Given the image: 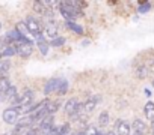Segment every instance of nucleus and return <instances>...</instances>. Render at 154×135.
I'll return each instance as SVG.
<instances>
[{"label": "nucleus", "mask_w": 154, "mask_h": 135, "mask_svg": "<svg viewBox=\"0 0 154 135\" xmlns=\"http://www.w3.org/2000/svg\"><path fill=\"white\" fill-rule=\"evenodd\" d=\"M2 117H3L5 123H8V125H17V122L20 120V113H18V110L15 107H11V108H6L3 111Z\"/></svg>", "instance_id": "1"}, {"label": "nucleus", "mask_w": 154, "mask_h": 135, "mask_svg": "<svg viewBox=\"0 0 154 135\" xmlns=\"http://www.w3.org/2000/svg\"><path fill=\"white\" fill-rule=\"evenodd\" d=\"M24 26H26V29L29 30V33H30L33 38H36V36L41 35V26H39V23H38L33 17H27L26 21H24Z\"/></svg>", "instance_id": "2"}, {"label": "nucleus", "mask_w": 154, "mask_h": 135, "mask_svg": "<svg viewBox=\"0 0 154 135\" xmlns=\"http://www.w3.org/2000/svg\"><path fill=\"white\" fill-rule=\"evenodd\" d=\"M15 48H17V54H18L20 57H23V59L30 57V56H32V51H33V45H32L30 41H27V42H20V44L15 45Z\"/></svg>", "instance_id": "3"}, {"label": "nucleus", "mask_w": 154, "mask_h": 135, "mask_svg": "<svg viewBox=\"0 0 154 135\" xmlns=\"http://www.w3.org/2000/svg\"><path fill=\"white\" fill-rule=\"evenodd\" d=\"M14 102H17V105H18L17 108H21V107H27V105H30V104L33 102V92H32V90H26L24 93L18 95L17 99H15Z\"/></svg>", "instance_id": "4"}, {"label": "nucleus", "mask_w": 154, "mask_h": 135, "mask_svg": "<svg viewBox=\"0 0 154 135\" xmlns=\"http://www.w3.org/2000/svg\"><path fill=\"white\" fill-rule=\"evenodd\" d=\"M80 107H82V104L79 102V99H77V98H71V99H68V101L65 102L63 110H65V113H66L68 116H74L77 111H79Z\"/></svg>", "instance_id": "5"}, {"label": "nucleus", "mask_w": 154, "mask_h": 135, "mask_svg": "<svg viewBox=\"0 0 154 135\" xmlns=\"http://www.w3.org/2000/svg\"><path fill=\"white\" fill-rule=\"evenodd\" d=\"M130 131H131V128H130L128 122H125L122 119L116 120V125H115V134L116 135H130Z\"/></svg>", "instance_id": "6"}, {"label": "nucleus", "mask_w": 154, "mask_h": 135, "mask_svg": "<svg viewBox=\"0 0 154 135\" xmlns=\"http://www.w3.org/2000/svg\"><path fill=\"white\" fill-rule=\"evenodd\" d=\"M59 83L60 80L59 78H50L45 86H44V95H51V93H56L57 87H59Z\"/></svg>", "instance_id": "7"}, {"label": "nucleus", "mask_w": 154, "mask_h": 135, "mask_svg": "<svg viewBox=\"0 0 154 135\" xmlns=\"http://www.w3.org/2000/svg\"><path fill=\"white\" fill-rule=\"evenodd\" d=\"M35 41H36V44H38V48H39V51H41V54L42 56H47L48 54V44H47V41H45V38H44V35L41 33L39 36H36L35 38Z\"/></svg>", "instance_id": "8"}, {"label": "nucleus", "mask_w": 154, "mask_h": 135, "mask_svg": "<svg viewBox=\"0 0 154 135\" xmlns=\"http://www.w3.org/2000/svg\"><path fill=\"white\" fill-rule=\"evenodd\" d=\"M97 101H98V98H88V99H86V101L82 104V107H83V113H85V114H89V113H92V111L95 110Z\"/></svg>", "instance_id": "9"}, {"label": "nucleus", "mask_w": 154, "mask_h": 135, "mask_svg": "<svg viewBox=\"0 0 154 135\" xmlns=\"http://www.w3.org/2000/svg\"><path fill=\"white\" fill-rule=\"evenodd\" d=\"M131 131H134V132H137V134H140V135H143L145 132H146V125L140 120V119H134L133 120V123H131Z\"/></svg>", "instance_id": "10"}, {"label": "nucleus", "mask_w": 154, "mask_h": 135, "mask_svg": "<svg viewBox=\"0 0 154 135\" xmlns=\"http://www.w3.org/2000/svg\"><path fill=\"white\" fill-rule=\"evenodd\" d=\"M51 128H53V116H47L39 122V131L47 134V132H50Z\"/></svg>", "instance_id": "11"}, {"label": "nucleus", "mask_w": 154, "mask_h": 135, "mask_svg": "<svg viewBox=\"0 0 154 135\" xmlns=\"http://www.w3.org/2000/svg\"><path fill=\"white\" fill-rule=\"evenodd\" d=\"M45 36L51 38V41H53L54 38H57V27H56V24H54L53 20L45 24Z\"/></svg>", "instance_id": "12"}, {"label": "nucleus", "mask_w": 154, "mask_h": 135, "mask_svg": "<svg viewBox=\"0 0 154 135\" xmlns=\"http://www.w3.org/2000/svg\"><path fill=\"white\" fill-rule=\"evenodd\" d=\"M14 54H17V48H15V45H6V47L3 48V51L0 53V59L12 57Z\"/></svg>", "instance_id": "13"}, {"label": "nucleus", "mask_w": 154, "mask_h": 135, "mask_svg": "<svg viewBox=\"0 0 154 135\" xmlns=\"http://www.w3.org/2000/svg\"><path fill=\"white\" fill-rule=\"evenodd\" d=\"M143 113H145V117L149 119V120H154V102H146L145 107H143Z\"/></svg>", "instance_id": "14"}, {"label": "nucleus", "mask_w": 154, "mask_h": 135, "mask_svg": "<svg viewBox=\"0 0 154 135\" xmlns=\"http://www.w3.org/2000/svg\"><path fill=\"white\" fill-rule=\"evenodd\" d=\"M17 96H18V93H17V87H15V86H11V87L6 90V93H5V99L9 101V102H14V101L17 99Z\"/></svg>", "instance_id": "15"}, {"label": "nucleus", "mask_w": 154, "mask_h": 135, "mask_svg": "<svg viewBox=\"0 0 154 135\" xmlns=\"http://www.w3.org/2000/svg\"><path fill=\"white\" fill-rule=\"evenodd\" d=\"M107 125H109V113L107 111H103L98 116V126L100 128H106Z\"/></svg>", "instance_id": "16"}, {"label": "nucleus", "mask_w": 154, "mask_h": 135, "mask_svg": "<svg viewBox=\"0 0 154 135\" xmlns=\"http://www.w3.org/2000/svg\"><path fill=\"white\" fill-rule=\"evenodd\" d=\"M66 92H68V81H66V80H60L56 93H57L59 96H63V95H66Z\"/></svg>", "instance_id": "17"}, {"label": "nucleus", "mask_w": 154, "mask_h": 135, "mask_svg": "<svg viewBox=\"0 0 154 135\" xmlns=\"http://www.w3.org/2000/svg\"><path fill=\"white\" fill-rule=\"evenodd\" d=\"M66 27H68L69 30H72L74 33H77V35H82V33H83V29L77 24V23H74V21H66Z\"/></svg>", "instance_id": "18"}, {"label": "nucleus", "mask_w": 154, "mask_h": 135, "mask_svg": "<svg viewBox=\"0 0 154 135\" xmlns=\"http://www.w3.org/2000/svg\"><path fill=\"white\" fill-rule=\"evenodd\" d=\"M9 87H11V81L8 78H2V80H0V96H3Z\"/></svg>", "instance_id": "19"}, {"label": "nucleus", "mask_w": 154, "mask_h": 135, "mask_svg": "<svg viewBox=\"0 0 154 135\" xmlns=\"http://www.w3.org/2000/svg\"><path fill=\"white\" fill-rule=\"evenodd\" d=\"M59 107H60V102H59V101L50 102V104H48V107H47V113H48V116H53V114L59 110Z\"/></svg>", "instance_id": "20"}, {"label": "nucleus", "mask_w": 154, "mask_h": 135, "mask_svg": "<svg viewBox=\"0 0 154 135\" xmlns=\"http://www.w3.org/2000/svg\"><path fill=\"white\" fill-rule=\"evenodd\" d=\"M146 75H148V68H146V66H139L137 69H136V77H137V78L143 80Z\"/></svg>", "instance_id": "21"}, {"label": "nucleus", "mask_w": 154, "mask_h": 135, "mask_svg": "<svg viewBox=\"0 0 154 135\" xmlns=\"http://www.w3.org/2000/svg\"><path fill=\"white\" fill-rule=\"evenodd\" d=\"M33 9H35L38 14H47V11H48L47 8H44V6L41 5V2H35V3H33Z\"/></svg>", "instance_id": "22"}, {"label": "nucleus", "mask_w": 154, "mask_h": 135, "mask_svg": "<svg viewBox=\"0 0 154 135\" xmlns=\"http://www.w3.org/2000/svg\"><path fill=\"white\" fill-rule=\"evenodd\" d=\"M9 69V62H0V75H5Z\"/></svg>", "instance_id": "23"}, {"label": "nucleus", "mask_w": 154, "mask_h": 135, "mask_svg": "<svg viewBox=\"0 0 154 135\" xmlns=\"http://www.w3.org/2000/svg\"><path fill=\"white\" fill-rule=\"evenodd\" d=\"M63 44H65V39H63V38H54L50 45H51V47H62Z\"/></svg>", "instance_id": "24"}, {"label": "nucleus", "mask_w": 154, "mask_h": 135, "mask_svg": "<svg viewBox=\"0 0 154 135\" xmlns=\"http://www.w3.org/2000/svg\"><path fill=\"white\" fill-rule=\"evenodd\" d=\"M149 8H151V5H149V3H143V5H140V6H139V12H140V14H145V12H148V11H149Z\"/></svg>", "instance_id": "25"}, {"label": "nucleus", "mask_w": 154, "mask_h": 135, "mask_svg": "<svg viewBox=\"0 0 154 135\" xmlns=\"http://www.w3.org/2000/svg\"><path fill=\"white\" fill-rule=\"evenodd\" d=\"M38 132H39L38 129H29L27 131V135H38Z\"/></svg>", "instance_id": "26"}, {"label": "nucleus", "mask_w": 154, "mask_h": 135, "mask_svg": "<svg viewBox=\"0 0 154 135\" xmlns=\"http://www.w3.org/2000/svg\"><path fill=\"white\" fill-rule=\"evenodd\" d=\"M145 93H146V96H151V92H149L148 89H145Z\"/></svg>", "instance_id": "27"}, {"label": "nucleus", "mask_w": 154, "mask_h": 135, "mask_svg": "<svg viewBox=\"0 0 154 135\" xmlns=\"http://www.w3.org/2000/svg\"><path fill=\"white\" fill-rule=\"evenodd\" d=\"M151 129H152V134H154V120H151Z\"/></svg>", "instance_id": "28"}, {"label": "nucleus", "mask_w": 154, "mask_h": 135, "mask_svg": "<svg viewBox=\"0 0 154 135\" xmlns=\"http://www.w3.org/2000/svg\"><path fill=\"white\" fill-rule=\"evenodd\" d=\"M104 135H116V134H115L113 131H110V132H107V134H104Z\"/></svg>", "instance_id": "29"}, {"label": "nucleus", "mask_w": 154, "mask_h": 135, "mask_svg": "<svg viewBox=\"0 0 154 135\" xmlns=\"http://www.w3.org/2000/svg\"><path fill=\"white\" fill-rule=\"evenodd\" d=\"M0 30H2V23H0Z\"/></svg>", "instance_id": "30"}, {"label": "nucleus", "mask_w": 154, "mask_h": 135, "mask_svg": "<svg viewBox=\"0 0 154 135\" xmlns=\"http://www.w3.org/2000/svg\"><path fill=\"white\" fill-rule=\"evenodd\" d=\"M152 87H154V81H152Z\"/></svg>", "instance_id": "31"}, {"label": "nucleus", "mask_w": 154, "mask_h": 135, "mask_svg": "<svg viewBox=\"0 0 154 135\" xmlns=\"http://www.w3.org/2000/svg\"><path fill=\"white\" fill-rule=\"evenodd\" d=\"M57 135H60V134H57Z\"/></svg>", "instance_id": "32"}]
</instances>
